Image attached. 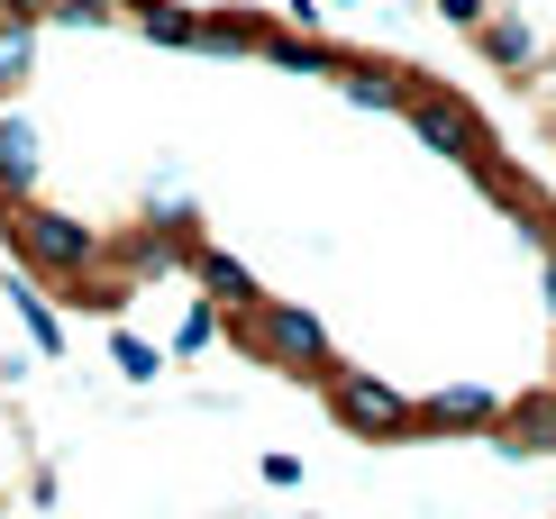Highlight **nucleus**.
Masks as SVG:
<instances>
[{"label":"nucleus","mask_w":556,"mask_h":519,"mask_svg":"<svg viewBox=\"0 0 556 519\" xmlns=\"http://www.w3.org/2000/svg\"><path fill=\"white\" fill-rule=\"evenodd\" d=\"M0 238H10V255H18V274H37V282H74V274H91L110 255V238L91 219H74V210H46V201H18V210H0Z\"/></svg>","instance_id":"1"},{"label":"nucleus","mask_w":556,"mask_h":519,"mask_svg":"<svg viewBox=\"0 0 556 519\" xmlns=\"http://www.w3.org/2000/svg\"><path fill=\"white\" fill-rule=\"evenodd\" d=\"M228 338L247 346V356H265L274 374H292V383H319V374L338 365V346H329V328H319V311H301V301H256V311H238L228 319Z\"/></svg>","instance_id":"2"},{"label":"nucleus","mask_w":556,"mask_h":519,"mask_svg":"<svg viewBox=\"0 0 556 519\" xmlns=\"http://www.w3.org/2000/svg\"><path fill=\"white\" fill-rule=\"evenodd\" d=\"M319 401H329V419L356 446H410L420 438V401L402 383H383V374H365V365H329L319 374Z\"/></svg>","instance_id":"3"},{"label":"nucleus","mask_w":556,"mask_h":519,"mask_svg":"<svg viewBox=\"0 0 556 519\" xmlns=\"http://www.w3.org/2000/svg\"><path fill=\"white\" fill-rule=\"evenodd\" d=\"M402 119L410 137H420L429 155H447V164H475V155H493V137H483V110L466 101V91H447V83H410V101H402Z\"/></svg>","instance_id":"4"},{"label":"nucleus","mask_w":556,"mask_h":519,"mask_svg":"<svg viewBox=\"0 0 556 519\" xmlns=\"http://www.w3.org/2000/svg\"><path fill=\"white\" fill-rule=\"evenodd\" d=\"M493 419H502L493 383H447L420 401V438H493Z\"/></svg>","instance_id":"5"},{"label":"nucleus","mask_w":556,"mask_h":519,"mask_svg":"<svg viewBox=\"0 0 556 519\" xmlns=\"http://www.w3.org/2000/svg\"><path fill=\"white\" fill-rule=\"evenodd\" d=\"M37 192H46V137L18 119L10 101H0V210L37 201Z\"/></svg>","instance_id":"6"},{"label":"nucleus","mask_w":556,"mask_h":519,"mask_svg":"<svg viewBox=\"0 0 556 519\" xmlns=\"http://www.w3.org/2000/svg\"><path fill=\"white\" fill-rule=\"evenodd\" d=\"M493 446H502V456H556V383L520 392V401H502Z\"/></svg>","instance_id":"7"},{"label":"nucleus","mask_w":556,"mask_h":519,"mask_svg":"<svg viewBox=\"0 0 556 519\" xmlns=\"http://www.w3.org/2000/svg\"><path fill=\"white\" fill-rule=\"evenodd\" d=\"M475 46H483V64H493V74H511V83H529V74H539V55H547L539 28H529L511 0H493V18L475 28Z\"/></svg>","instance_id":"8"},{"label":"nucleus","mask_w":556,"mask_h":519,"mask_svg":"<svg viewBox=\"0 0 556 519\" xmlns=\"http://www.w3.org/2000/svg\"><path fill=\"white\" fill-rule=\"evenodd\" d=\"M192 282H201V301H219L228 319H238V311H256V301H265L256 265H247V255H228V246H211V238L192 246Z\"/></svg>","instance_id":"9"},{"label":"nucleus","mask_w":556,"mask_h":519,"mask_svg":"<svg viewBox=\"0 0 556 519\" xmlns=\"http://www.w3.org/2000/svg\"><path fill=\"white\" fill-rule=\"evenodd\" d=\"M410 83H420V74L392 64V55H346V64H338V91H346V101H356V110H392V119H402Z\"/></svg>","instance_id":"10"},{"label":"nucleus","mask_w":556,"mask_h":519,"mask_svg":"<svg viewBox=\"0 0 556 519\" xmlns=\"http://www.w3.org/2000/svg\"><path fill=\"white\" fill-rule=\"evenodd\" d=\"M0 292H10V311H18V328H28V346H37V356H55V365H64V311L46 301V282H37V274H10Z\"/></svg>","instance_id":"11"},{"label":"nucleus","mask_w":556,"mask_h":519,"mask_svg":"<svg viewBox=\"0 0 556 519\" xmlns=\"http://www.w3.org/2000/svg\"><path fill=\"white\" fill-rule=\"evenodd\" d=\"M137 37L147 46H165V55H201V10L192 0H137Z\"/></svg>","instance_id":"12"},{"label":"nucleus","mask_w":556,"mask_h":519,"mask_svg":"<svg viewBox=\"0 0 556 519\" xmlns=\"http://www.w3.org/2000/svg\"><path fill=\"white\" fill-rule=\"evenodd\" d=\"M265 64H274V74H319V83H338L346 46H329V37H301V28H274V37H265Z\"/></svg>","instance_id":"13"},{"label":"nucleus","mask_w":556,"mask_h":519,"mask_svg":"<svg viewBox=\"0 0 556 519\" xmlns=\"http://www.w3.org/2000/svg\"><path fill=\"white\" fill-rule=\"evenodd\" d=\"M274 18L256 10H201V55H265Z\"/></svg>","instance_id":"14"},{"label":"nucleus","mask_w":556,"mask_h":519,"mask_svg":"<svg viewBox=\"0 0 556 519\" xmlns=\"http://www.w3.org/2000/svg\"><path fill=\"white\" fill-rule=\"evenodd\" d=\"M110 374H119V383H165L174 356L155 338H137V328H110Z\"/></svg>","instance_id":"15"},{"label":"nucleus","mask_w":556,"mask_h":519,"mask_svg":"<svg viewBox=\"0 0 556 519\" xmlns=\"http://www.w3.org/2000/svg\"><path fill=\"white\" fill-rule=\"evenodd\" d=\"M219 338H228V311L192 292V311H182V328H174V346H165V356H174V365H201V356H211Z\"/></svg>","instance_id":"16"},{"label":"nucleus","mask_w":556,"mask_h":519,"mask_svg":"<svg viewBox=\"0 0 556 519\" xmlns=\"http://www.w3.org/2000/svg\"><path fill=\"white\" fill-rule=\"evenodd\" d=\"M137 0H46V18H74V28H128Z\"/></svg>","instance_id":"17"},{"label":"nucleus","mask_w":556,"mask_h":519,"mask_svg":"<svg viewBox=\"0 0 556 519\" xmlns=\"http://www.w3.org/2000/svg\"><path fill=\"white\" fill-rule=\"evenodd\" d=\"M64 301H74V311H119V282H110V265H91V274L64 282Z\"/></svg>","instance_id":"18"},{"label":"nucleus","mask_w":556,"mask_h":519,"mask_svg":"<svg viewBox=\"0 0 556 519\" xmlns=\"http://www.w3.org/2000/svg\"><path fill=\"white\" fill-rule=\"evenodd\" d=\"M429 10H438V18H447V28H456V37H475V28H483V18H493V0H429Z\"/></svg>","instance_id":"19"},{"label":"nucleus","mask_w":556,"mask_h":519,"mask_svg":"<svg viewBox=\"0 0 556 519\" xmlns=\"http://www.w3.org/2000/svg\"><path fill=\"white\" fill-rule=\"evenodd\" d=\"M256 474H265L274 492H301V456H292V446H265V465H256Z\"/></svg>","instance_id":"20"},{"label":"nucleus","mask_w":556,"mask_h":519,"mask_svg":"<svg viewBox=\"0 0 556 519\" xmlns=\"http://www.w3.org/2000/svg\"><path fill=\"white\" fill-rule=\"evenodd\" d=\"M319 18H329V10H319V0H283V28H301V37H319Z\"/></svg>","instance_id":"21"},{"label":"nucleus","mask_w":556,"mask_h":519,"mask_svg":"<svg viewBox=\"0 0 556 519\" xmlns=\"http://www.w3.org/2000/svg\"><path fill=\"white\" fill-rule=\"evenodd\" d=\"M539 301H547V319H556V255H539Z\"/></svg>","instance_id":"22"},{"label":"nucleus","mask_w":556,"mask_h":519,"mask_svg":"<svg viewBox=\"0 0 556 519\" xmlns=\"http://www.w3.org/2000/svg\"><path fill=\"white\" fill-rule=\"evenodd\" d=\"M319 10H346V0H319Z\"/></svg>","instance_id":"23"},{"label":"nucleus","mask_w":556,"mask_h":519,"mask_svg":"<svg viewBox=\"0 0 556 519\" xmlns=\"http://www.w3.org/2000/svg\"><path fill=\"white\" fill-rule=\"evenodd\" d=\"M0 519H10V502H0Z\"/></svg>","instance_id":"24"},{"label":"nucleus","mask_w":556,"mask_h":519,"mask_svg":"<svg viewBox=\"0 0 556 519\" xmlns=\"http://www.w3.org/2000/svg\"><path fill=\"white\" fill-rule=\"evenodd\" d=\"M547 383H556V374H547Z\"/></svg>","instance_id":"25"}]
</instances>
